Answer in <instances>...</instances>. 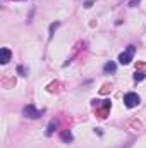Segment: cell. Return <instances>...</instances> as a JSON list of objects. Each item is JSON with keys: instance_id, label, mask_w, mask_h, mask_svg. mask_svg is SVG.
Wrapping results in <instances>:
<instances>
[{"instance_id": "cell-1", "label": "cell", "mask_w": 146, "mask_h": 148, "mask_svg": "<svg viewBox=\"0 0 146 148\" xmlns=\"http://www.w3.org/2000/svg\"><path fill=\"white\" fill-rule=\"evenodd\" d=\"M134 53H136V47L134 45H129L120 55H119V62L122 64V66H127V64H131L132 62V57H134Z\"/></svg>"}, {"instance_id": "cell-2", "label": "cell", "mask_w": 146, "mask_h": 148, "mask_svg": "<svg viewBox=\"0 0 146 148\" xmlns=\"http://www.w3.org/2000/svg\"><path fill=\"white\" fill-rule=\"evenodd\" d=\"M139 102H141V98H139V95H138V93H134V91H129V93H126V95H124V103H126V107H129V109L138 107V105H139Z\"/></svg>"}, {"instance_id": "cell-3", "label": "cell", "mask_w": 146, "mask_h": 148, "mask_svg": "<svg viewBox=\"0 0 146 148\" xmlns=\"http://www.w3.org/2000/svg\"><path fill=\"white\" fill-rule=\"evenodd\" d=\"M43 112L45 110H38L33 103H29V105H26V107L23 109V115H24V117H29V119H38V117H41Z\"/></svg>"}, {"instance_id": "cell-4", "label": "cell", "mask_w": 146, "mask_h": 148, "mask_svg": "<svg viewBox=\"0 0 146 148\" xmlns=\"http://www.w3.org/2000/svg\"><path fill=\"white\" fill-rule=\"evenodd\" d=\"M117 71V64L113 62V60H108L105 66H103V73L105 74H110V73H115Z\"/></svg>"}, {"instance_id": "cell-5", "label": "cell", "mask_w": 146, "mask_h": 148, "mask_svg": "<svg viewBox=\"0 0 146 148\" xmlns=\"http://www.w3.org/2000/svg\"><path fill=\"white\" fill-rule=\"evenodd\" d=\"M0 53H2V60H0L2 64H7V62L10 60V57H12V53H10V50H9V48H5V47H3V48L0 50Z\"/></svg>"}, {"instance_id": "cell-6", "label": "cell", "mask_w": 146, "mask_h": 148, "mask_svg": "<svg viewBox=\"0 0 146 148\" xmlns=\"http://www.w3.org/2000/svg\"><path fill=\"white\" fill-rule=\"evenodd\" d=\"M60 138H62V141H64V143H71V141L74 140L72 133H71L69 129H64V131L60 133Z\"/></svg>"}, {"instance_id": "cell-7", "label": "cell", "mask_w": 146, "mask_h": 148, "mask_svg": "<svg viewBox=\"0 0 146 148\" xmlns=\"http://www.w3.org/2000/svg\"><path fill=\"white\" fill-rule=\"evenodd\" d=\"M57 126H59V122H57V121H52V122L48 124V127H46V136H52L53 131L57 129Z\"/></svg>"}, {"instance_id": "cell-8", "label": "cell", "mask_w": 146, "mask_h": 148, "mask_svg": "<svg viewBox=\"0 0 146 148\" xmlns=\"http://www.w3.org/2000/svg\"><path fill=\"white\" fill-rule=\"evenodd\" d=\"M59 26H60V23H59V21H57V23H52V24H50V33H48V38H50V40H52L53 33L57 31V28H59Z\"/></svg>"}, {"instance_id": "cell-9", "label": "cell", "mask_w": 146, "mask_h": 148, "mask_svg": "<svg viewBox=\"0 0 146 148\" xmlns=\"http://www.w3.org/2000/svg\"><path fill=\"white\" fill-rule=\"evenodd\" d=\"M145 77H146L145 71H136V74H134V81H138V83H139V81H143Z\"/></svg>"}, {"instance_id": "cell-10", "label": "cell", "mask_w": 146, "mask_h": 148, "mask_svg": "<svg viewBox=\"0 0 146 148\" xmlns=\"http://www.w3.org/2000/svg\"><path fill=\"white\" fill-rule=\"evenodd\" d=\"M17 73L21 74V76H26V74H24V73H26V71H24V67H21V66L17 67Z\"/></svg>"}, {"instance_id": "cell-11", "label": "cell", "mask_w": 146, "mask_h": 148, "mask_svg": "<svg viewBox=\"0 0 146 148\" xmlns=\"http://www.w3.org/2000/svg\"><path fill=\"white\" fill-rule=\"evenodd\" d=\"M91 5H93V0H88V2H86V3H84V7H86V9H89V7H91Z\"/></svg>"}, {"instance_id": "cell-12", "label": "cell", "mask_w": 146, "mask_h": 148, "mask_svg": "<svg viewBox=\"0 0 146 148\" xmlns=\"http://www.w3.org/2000/svg\"><path fill=\"white\" fill-rule=\"evenodd\" d=\"M138 2H139V0H131V3H129V5H131V7H134V5H136Z\"/></svg>"}]
</instances>
